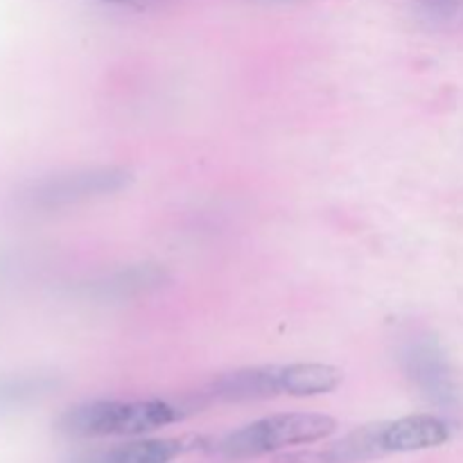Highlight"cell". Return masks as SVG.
I'll return each mask as SVG.
<instances>
[{
    "instance_id": "14",
    "label": "cell",
    "mask_w": 463,
    "mask_h": 463,
    "mask_svg": "<svg viewBox=\"0 0 463 463\" xmlns=\"http://www.w3.org/2000/svg\"><path fill=\"white\" fill-rule=\"evenodd\" d=\"M260 3H288V0H260Z\"/></svg>"
},
{
    "instance_id": "6",
    "label": "cell",
    "mask_w": 463,
    "mask_h": 463,
    "mask_svg": "<svg viewBox=\"0 0 463 463\" xmlns=\"http://www.w3.org/2000/svg\"><path fill=\"white\" fill-rule=\"evenodd\" d=\"M450 425L432 414H416L389 420V423H378L383 455L439 448L450 441Z\"/></svg>"
},
{
    "instance_id": "7",
    "label": "cell",
    "mask_w": 463,
    "mask_h": 463,
    "mask_svg": "<svg viewBox=\"0 0 463 463\" xmlns=\"http://www.w3.org/2000/svg\"><path fill=\"white\" fill-rule=\"evenodd\" d=\"M167 280L165 269L156 265H136L118 269L113 274L102 276L84 288L86 297L98 301H120V298L138 297V294L158 289Z\"/></svg>"
},
{
    "instance_id": "4",
    "label": "cell",
    "mask_w": 463,
    "mask_h": 463,
    "mask_svg": "<svg viewBox=\"0 0 463 463\" xmlns=\"http://www.w3.org/2000/svg\"><path fill=\"white\" fill-rule=\"evenodd\" d=\"M401 364L420 396L437 410L455 411L461 405V389L446 351L432 335H416L402 346Z\"/></svg>"
},
{
    "instance_id": "12",
    "label": "cell",
    "mask_w": 463,
    "mask_h": 463,
    "mask_svg": "<svg viewBox=\"0 0 463 463\" xmlns=\"http://www.w3.org/2000/svg\"><path fill=\"white\" fill-rule=\"evenodd\" d=\"M274 463H337L330 450H288L274 457Z\"/></svg>"
},
{
    "instance_id": "9",
    "label": "cell",
    "mask_w": 463,
    "mask_h": 463,
    "mask_svg": "<svg viewBox=\"0 0 463 463\" xmlns=\"http://www.w3.org/2000/svg\"><path fill=\"white\" fill-rule=\"evenodd\" d=\"M283 396H321L330 393L342 384V371L317 362H298V364L280 366Z\"/></svg>"
},
{
    "instance_id": "5",
    "label": "cell",
    "mask_w": 463,
    "mask_h": 463,
    "mask_svg": "<svg viewBox=\"0 0 463 463\" xmlns=\"http://www.w3.org/2000/svg\"><path fill=\"white\" fill-rule=\"evenodd\" d=\"M276 396H283L280 366H251L213 380L193 401L202 410L213 402H253Z\"/></svg>"
},
{
    "instance_id": "1",
    "label": "cell",
    "mask_w": 463,
    "mask_h": 463,
    "mask_svg": "<svg viewBox=\"0 0 463 463\" xmlns=\"http://www.w3.org/2000/svg\"><path fill=\"white\" fill-rule=\"evenodd\" d=\"M197 405L190 401L170 402L161 398L149 401H89L71 407L59 419V432L72 439L95 437H138L176 423Z\"/></svg>"
},
{
    "instance_id": "3",
    "label": "cell",
    "mask_w": 463,
    "mask_h": 463,
    "mask_svg": "<svg viewBox=\"0 0 463 463\" xmlns=\"http://www.w3.org/2000/svg\"><path fill=\"white\" fill-rule=\"evenodd\" d=\"M129 184L131 172L125 167L109 165L72 170L27 184L21 193V202L36 211H57V208L75 206V203L89 202V199L120 193Z\"/></svg>"
},
{
    "instance_id": "8",
    "label": "cell",
    "mask_w": 463,
    "mask_h": 463,
    "mask_svg": "<svg viewBox=\"0 0 463 463\" xmlns=\"http://www.w3.org/2000/svg\"><path fill=\"white\" fill-rule=\"evenodd\" d=\"M202 439H140L122 443L111 450L95 455L86 463H172L185 452L194 450Z\"/></svg>"
},
{
    "instance_id": "10",
    "label": "cell",
    "mask_w": 463,
    "mask_h": 463,
    "mask_svg": "<svg viewBox=\"0 0 463 463\" xmlns=\"http://www.w3.org/2000/svg\"><path fill=\"white\" fill-rule=\"evenodd\" d=\"M57 378H52V375H9V378H0V419L36 405L45 396H50L57 389Z\"/></svg>"
},
{
    "instance_id": "11",
    "label": "cell",
    "mask_w": 463,
    "mask_h": 463,
    "mask_svg": "<svg viewBox=\"0 0 463 463\" xmlns=\"http://www.w3.org/2000/svg\"><path fill=\"white\" fill-rule=\"evenodd\" d=\"M420 21L432 27L463 25V0H411Z\"/></svg>"
},
{
    "instance_id": "2",
    "label": "cell",
    "mask_w": 463,
    "mask_h": 463,
    "mask_svg": "<svg viewBox=\"0 0 463 463\" xmlns=\"http://www.w3.org/2000/svg\"><path fill=\"white\" fill-rule=\"evenodd\" d=\"M337 430V420L326 414H274L251 425L226 434L217 443V452L226 459H251V457L274 455L289 448L307 446L328 439Z\"/></svg>"
},
{
    "instance_id": "13",
    "label": "cell",
    "mask_w": 463,
    "mask_h": 463,
    "mask_svg": "<svg viewBox=\"0 0 463 463\" xmlns=\"http://www.w3.org/2000/svg\"><path fill=\"white\" fill-rule=\"evenodd\" d=\"M99 3H111V5H129V7H147V5L161 3V0H99Z\"/></svg>"
}]
</instances>
